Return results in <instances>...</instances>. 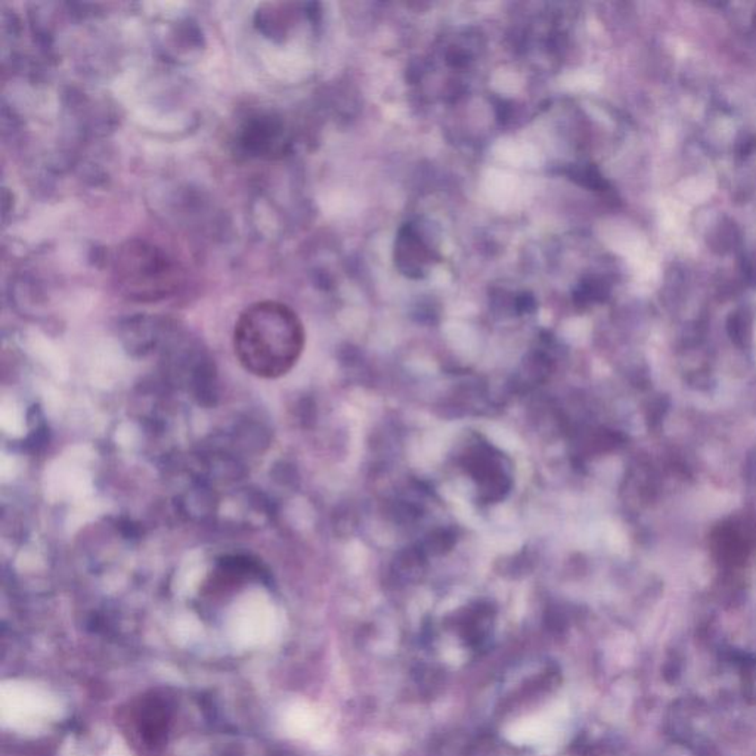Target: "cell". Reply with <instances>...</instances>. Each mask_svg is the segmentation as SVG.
Wrapping results in <instances>:
<instances>
[{
    "mask_svg": "<svg viewBox=\"0 0 756 756\" xmlns=\"http://www.w3.org/2000/svg\"><path fill=\"white\" fill-rule=\"evenodd\" d=\"M116 270L123 288L141 300L166 295L173 290L178 278V272L166 254L141 242L121 250Z\"/></svg>",
    "mask_w": 756,
    "mask_h": 756,
    "instance_id": "cell-2",
    "label": "cell"
},
{
    "mask_svg": "<svg viewBox=\"0 0 756 756\" xmlns=\"http://www.w3.org/2000/svg\"><path fill=\"white\" fill-rule=\"evenodd\" d=\"M395 258L396 265L403 274L421 278L436 259V249H433V242L424 238L423 231L417 224H408L400 229L396 240Z\"/></svg>",
    "mask_w": 756,
    "mask_h": 756,
    "instance_id": "cell-3",
    "label": "cell"
},
{
    "mask_svg": "<svg viewBox=\"0 0 756 756\" xmlns=\"http://www.w3.org/2000/svg\"><path fill=\"white\" fill-rule=\"evenodd\" d=\"M233 347L245 370L260 378H278L299 361L304 347L302 321L287 304L263 300L238 318Z\"/></svg>",
    "mask_w": 756,
    "mask_h": 756,
    "instance_id": "cell-1",
    "label": "cell"
}]
</instances>
